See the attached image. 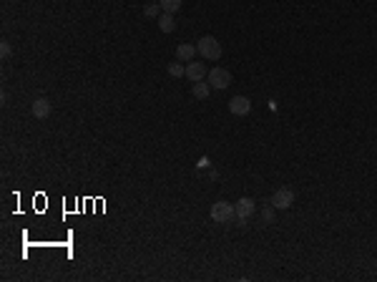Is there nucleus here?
I'll list each match as a JSON object with an SVG mask.
<instances>
[{
	"mask_svg": "<svg viewBox=\"0 0 377 282\" xmlns=\"http://www.w3.org/2000/svg\"><path fill=\"white\" fill-rule=\"evenodd\" d=\"M292 204H294V191L292 189H277L274 194H272V207L274 209H290Z\"/></svg>",
	"mask_w": 377,
	"mask_h": 282,
	"instance_id": "nucleus-4",
	"label": "nucleus"
},
{
	"mask_svg": "<svg viewBox=\"0 0 377 282\" xmlns=\"http://www.w3.org/2000/svg\"><path fill=\"white\" fill-rule=\"evenodd\" d=\"M229 83H232V73L227 71V68H211L209 71V86L211 89H229Z\"/></svg>",
	"mask_w": 377,
	"mask_h": 282,
	"instance_id": "nucleus-3",
	"label": "nucleus"
},
{
	"mask_svg": "<svg viewBox=\"0 0 377 282\" xmlns=\"http://www.w3.org/2000/svg\"><path fill=\"white\" fill-rule=\"evenodd\" d=\"M10 53H13V48H10L8 43H3V46H0V56H3V58H8Z\"/></svg>",
	"mask_w": 377,
	"mask_h": 282,
	"instance_id": "nucleus-15",
	"label": "nucleus"
},
{
	"mask_svg": "<svg viewBox=\"0 0 377 282\" xmlns=\"http://www.w3.org/2000/svg\"><path fill=\"white\" fill-rule=\"evenodd\" d=\"M261 217H264V222H269V220H272V209H264V214H261Z\"/></svg>",
	"mask_w": 377,
	"mask_h": 282,
	"instance_id": "nucleus-16",
	"label": "nucleus"
},
{
	"mask_svg": "<svg viewBox=\"0 0 377 282\" xmlns=\"http://www.w3.org/2000/svg\"><path fill=\"white\" fill-rule=\"evenodd\" d=\"M209 91H211V86H209V83H204V81H196V83H194V96H196V98H209Z\"/></svg>",
	"mask_w": 377,
	"mask_h": 282,
	"instance_id": "nucleus-11",
	"label": "nucleus"
},
{
	"mask_svg": "<svg viewBox=\"0 0 377 282\" xmlns=\"http://www.w3.org/2000/svg\"><path fill=\"white\" fill-rule=\"evenodd\" d=\"M159 5H161L164 13H176L181 8V0H159Z\"/></svg>",
	"mask_w": 377,
	"mask_h": 282,
	"instance_id": "nucleus-12",
	"label": "nucleus"
},
{
	"mask_svg": "<svg viewBox=\"0 0 377 282\" xmlns=\"http://www.w3.org/2000/svg\"><path fill=\"white\" fill-rule=\"evenodd\" d=\"M33 116H35V119H48V116H51V101L43 98V96L35 98V101H33Z\"/></svg>",
	"mask_w": 377,
	"mask_h": 282,
	"instance_id": "nucleus-7",
	"label": "nucleus"
},
{
	"mask_svg": "<svg viewBox=\"0 0 377 282\" xmlns=\"http://www.w3.org/2000/svg\"><path fill=\"white\" fill-rule=\"evenodd\" d=\"M144 13L148 15V18H159L164 10H161V5H159V3H148V5L144 8Z\"/></svg>",
	"mask_w": 377,
	"mask_h": 282,
	"instance_id": "nucleus-14",
	"label": "nucleus"
},
{
	"mask_svg": "<svg viewBox=\"0 0 377 282\" xmlns=\"http://www.w3.org/2000/svg\"><path fill=\"white\" fill-rule=\"evenodd\" d=\"M254 209H257V207H254V199H249V197H241V199L236 202V217H239V224H241V227H244L247 220L254 214Z\"/></svg>",
	"mask_w": 377,
	"mask_h": 282,
	"instance_id": "nucleus-5",
	"label": "nucleus"
},
{
	"mask_svg": "<svg viewBox=\"0 0 377 282\" xmlns=\"http://www.w3.org/2000/svg\"><path fill=\"white\" fill-rule=\"evenodd\" d=\"M159 28H161V33H171L176 28V20H174V13H161L159 18Z\"/></svg>",
	"mask_w": 377,
	"mask_h": 282,
	"instance_id": "nucleus-10",
	"label": "nucleus"
},
{
	"mask_svg": "<svg viewBox=\"0 0 377 282\" xmlns=\"http://www.w3.org/2000/svg\"><path fill=\"white\" fill-rule=\"evenodd\" d=\"M169 76L171 78H181V76H186V68L181 63H169Z\"/></svg>",
	"mask_w": 377,
	"mask_h": 282,
	"instance_id": "nucleus-13",
	"label": "nucleus"
},
{
	"mask_svg": "<svg viewBox=\"0 0 377 282\" xmlns=\"http://www.w3.org/2000/svg\"><path fill=\"white\" fill-rule=\"evenodd\" d=\"M236 217V207L229 202H214L211 207V220L219 222V224H229Z\"/></svg>",
	"mask_w": 377,
	"mask_h": 282,
	"instance_id": "nucleus-2",
	"label": "nucleus"
},
{
	"mask_svg": "<svg viewBox=\"0 0 377 282\" xmlns=\"http://www.w3.org/2000/svg\"><path fill=\"white\" fill-rule=\"evenodd\" d=\"M196 53H199V51H196V46H191V43H181V46L176 48V58H179V61H194Z\"/></svg>",
	"mask_w": 377,
	"mask_h": 282,
	"instance_id": "nucleus-9",
	"label": "nucleus"
},
{
	"mask_svg": "<svg viewBox=\"0 0 377 282\" xmlns=\"http://www.w3.org/2000/svg\"><path fill=\"white\" fill-rule=\"evenodd\" d=\"M229 111L234 116H247L252 111V101L247 96H234V98H229Z\"/></svg>",
	"mask_w": 377,
	"mask_h": 282,
	"instance_id": "nucleus-6",
	"label": "nucleus"
},
{
	"mask_svg": "<svg viewBox=\"0 0 377 282\" xmlns=\"http://www.w3.org/2000/svg\"><path fill=\"white\" fill-rule=\"evenodd\" d=\"M204 76H206V68H204L199 61H189V66H186V78L189 81H204Z\"/></svg>",
	"mask_w": 377,
	"mask_h": 282,
	"instance_id": "nucleus-8",
	"label": "nucleus"
},
{
	"mask_svg": "<svg viewBox=\"0 0 377 282\" xmlns=\"http://www.w3.org/2000/svg\"><path fill=\"white\" fill-rule=\"evenodd\" d=\"M196 51H199V56L206 58V61H219V58H221V43H219L214 35H204V38H199Z\"/></svg>",
	"mask_w": 377,
	"mask_h": 282,
	"instance_id": "nucleus-1",
	"label": "nucleus"
}]
</instances>
